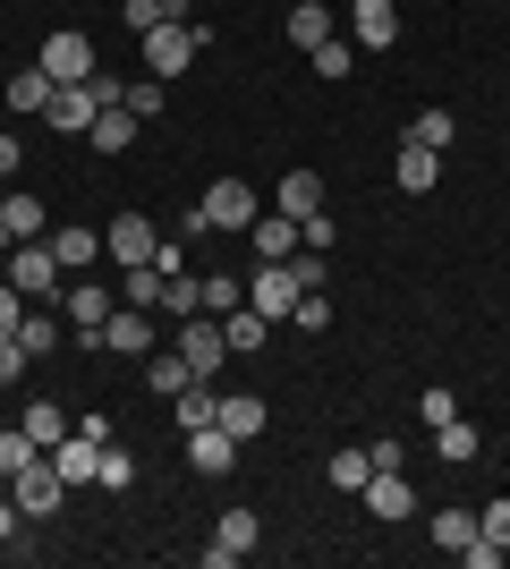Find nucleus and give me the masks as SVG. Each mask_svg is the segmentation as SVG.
Returning a JSON list of instances; mask_svg holds the SVG:
<instances>
[{"mask_svg":"<svg viewBox=\"0 0 510 569\" xmlns=\"http://www.w3.org/2000/svg\"><path fill=\"white\" fill-rule=\"evenodd\" d=\"M426 527H434V545H442V552H468V545H477V510H468V501H451V510H434V519H426Z\"/></svg>","mask_w":510,"mask_h":569,"instance_id":"a878e982","label":"nucleus"},{"mask_svg":"<svg viewBox=\"0 0 510 569\" xmlns=\"http://www.w3.org/2000/svg\"><path fill=\"white\" fill-rule=\"evenodd\" d=\"M18 162H26V144H18V137H0V179H18Z\"/></svg>","mask_w":510,"mask_h":569,"instance_id":"3c124183","label":"nucleus"},{"mask_svg":"<svg viewBox=\"0 0 510 569\" xmlns=\"http://www.w3.org/2000/svg\"><path fill=\"white\" fill-rule=\"evenodd\" d=\"M298 323H307V332H323V323H332V298H323V289H307V298H298Z\"/></svg>","mask_w":510,"mask_h":569,"instance_id":"49530a36","label":"nucleus"},{"mask_svg":"<svg viewBox=\"0 0 510 569\" xmlns=\"http://www.w3.org/2000/svg\"><path fill=\"white\" fill-rule=\"evenodd\" d=\"M332 213H316V221H298V247H307V256H332Z\"/></svg>","mask_w":510,"mask_h":569,"instance_id":"79ce46f5","label":"nucleus"},{"mask_svg":"<svg viewBox=\"0 0 510 569\" xmlns=\"http://www.w3.org/2000/svg\"><path fill=\"white\" fill-rule=\"evenodd\" d=\"M51 468L69 476V485H94V468H102V442H86V433H69V442L51 451Z\"/></svg>","mask_w":510,"mask_h":569,"instance_id":"393cba45","label":"nucleus"},{"mask_svg":"<svg viewBox=\"0 0 510 569\" xmlns=\"http://www.w3.org/2000/svg\"><path fill=\"white\" fill-rule=\"evenodd\" d=\"M0 493H9V476H0Z\"/></svg>","mask_w":510,"mask_h":569,"instance_id":"864d4df0","label":"nucleus"},{"mask_svg":"<svg viewBox=\"0 0 510 569\" xmlns=\"http://www.w3.org/2000/svg\"><path fill=\"white\" fill-rule=\"evenodd\" d=\"M120 298H128V307H162V272H153V263L120 272Z\"/></svg>","mask_w":510,"mask_h":569,"instance_id":"e433bc0d","label":"nucleus"},{"mask_svg":"<svg viewBox=\"0 0 510 569\" xmlns=\"http://www.w3.org/2000/svg\"><path fill=\"white\" fill-rule=\"evenodd\" d=\"M221 340H230V357H256L272 340V315H256V307H230L221 315Z\"/></svg>","mask_w":510,"mask_h":569,"instance_id":"6ab92c4d","label":"nucleus"},{"mask_svg":"<svg viewBox=\"0 0 510 569\" xmlns=\"http://www.w3.org/2000/svg\"><path fill=\"white\" fill-rule=\"evenodd\" d=\"M94 485H102V493H128V485H137V451H128V442H102Z\"/></svg>","mask_w":510,"mask_h":569,"instance_id":"2f4dec72","label":"nucleus"},{"mask_svg":"<svg viewBox=\"0 0 510 569\" xmlns=\"http://www.w3.org/2000/svg\"><path fill=\"white\" fill-rule=\"evenodd\" d=\"M213 408H221V391H213V375H196V382H188V391H179V426H188V433H196V426H213Z\"/></svg>","mask_w":510,"mask_h":569,"instance_id":"c756f323","label":"nucleus"},{"mask_svg":"<svg viewBox=\"0 0 510 569\" xmlns=\"http://www.w3.org/2000/svg\"><path fill=\"white\" fill-rule=\"evenodd\" d=\"M366 476H374V459H366V451H332L323 485H340V493H366Z\"/></svg>","mask_w":510,"mask_h":569,"instance_id":"72a5a7b5","label":"nucleus"},{"mask_svg":"<svg viewBox=\"0 0 510 569\" xmlns=\"http://www.w3.org/2000/svg\"><path fill=\"white\" fill-rule=\"evenodd\" d=\"M213 426L230 433V442H256V433H264V400H256V391H221Z\"/></svg>","mask_w":510,"mask_h":569,"instance_id":"2eb2a0df","label":"nucleus"},{"mask_svg":"<svg viewBox=\"0 0 510 569\" xmlns=\"http://www.w3.org/2000/svg\"><path fill=\"white\" fill-rule=\"evenodd\" d=\"M128 111H137V119L162 111V77H137V86H128Z\"/></svg>","mask_w":510,"mask_h":569,"instance_id":"a18cd8bd","label":"nucleus"},{"mask_svg":"<svg viewBox=\"0 0 510 569\" xmlns=\"http://www.w3.org/2000/svg\"><path fill=\"white\" fill-rule=\"evenodd\" d=\"M153 238H162V230H153L146 213H120L111 230H102V256L120 263V272H137V263H153Z\"/></svg>","mask_w":510,"mask_h":569,"instance_id":"6e6552de","label":"nucleus"},{"mask_svg":"<svg viewBox=\"0 0 510 569\" xmlns=\"http://www.w3.org/2000/svg\"><path fill=\"white\" fill-rule=\"evenodd\" d=\"M272 213H290V221H316V213H323V179H316V170H290V179L272 188Z\"/></svg>","mask_w":510,"mask_h":569,"instance_id":"dca6fc26","label":"nucleus"},{"mask_svg":"<svg viewBox=\"0 0 510 569\" xmlns=\"http://www.w3.org/2000/svg\"><path fill=\"white\" fill-rule=\"evenodd\" d=\"M18 349H26V357H51V349H60V323H51V307H26Z\"/></svg>","mask_w":510,"mask_h":569,"instance_id":"473e14b6","label":"nucleus"},{"mask_svg":"<svg viewBox=\"0 0 510 569\" xmlns=\"http://www.w3.org/2000/svg\"><path fill=\"white\" fill-rule=\"evenodd\" d=\"M391 179H400L409 196H426V188L442 179V153H434V144H400V162H391Z\"/></svg>","mask_w":510,"mask_h":569,"instance_id":"aec40b11","label":"nucleus"},{"mask_svg":"<svg viewBox=\"0 0 510 569\" xmlns=\"http://www.w3.org/2000/svg\"><path fill=\"white\" fill-rule=\"evenodd\" d=\"M0 221H9L18 238H43V196H9V204H0Z\"/></svg>","mask_w":510,"mask_h":569,"instance_id":"c9c22d12","label":"nucleus"},{"mask_svg":"<svg viewBox=\"0 0 510 569\" xmlns=\"http://www.w3.org/2000/svg\"><path fill=\"white\" fill-rule=\"evenodd\" d=\"M434 451H442V459H451V468H468V459L486 451V433L468 426V417H451V426H434Z\"/></svg>","mask_w":510,"mask_h":569,"instance_id":"c85d7f7f","label":"nucleus"},{"mask_svg":"<svg viewBox=\"0 0 510 569\" xmlns=\"http://www.w3.org/2000/svg\"><path fill=\"white\" fill-rule=\"evenodd\" d=\"M94 86H51V128H60V137H86V128H94Z\"/></svg>","mask_w":510,"mask_h":569,"instance_id":"4468645a","label":"nucleus"},{"mask_svg":"<svg viewBox=\"0 0 510 569\" xmlns=\"http://www.w3.org/2000/svg\"><path fill=\"white\" fill-rule=\"evenodd\" d=\"M26 307H34V298H26L18 281H0V340H18V323H26Z\"/></svg>","mask_w":510,"mask_h":569,"instance_id":"a19ab883","label":"nucleus"},{"mask_svg":"<svg viewBox=\"0 0 510 569\" xmlns=\"http://www.w3.org/2000/svg\"><path fill=\"white\" fill-rule=\"evenodd\" d=\"M146 382H153V391H162V400H179V391H188V382H196V366H188V357H179V349H153V357H146Z\"/></svg>","mask_w":510,"mask_h":569,"instance_id":"bb28decb","label":"nucleus"},{"mask_svg":"<svg viewBox=\"0 0 510 569\" xmlns=\"http://www.w3.org/2000/svg\"><path fill=\"white\" fill-rule=\"evenodd\" d=\"M204 43H213V26L170 18V26H153V34H146V69H153V77H179V69H188V60H196Z\"/></svg>","mask_w":510,"mask_h":569,"instance_id":"f03ea898","label":"nucleus"},{"mask_svg":"<svg viewBox=\"0 0 510 569\" xmlns=\"http://www.w3.org/2000/svg\"><path fill=\"white\" fill-rule=\"evenodd\" d=\"M230 307H247V281H230V272H213V281H204V315H230Z\"/></svg>","mask_w":510,"mask_h":569,"instance_id":"ea45409f","label":"nucleus"},{"mask_svg":"<svg viewBox=\"0 0 510 569\" xmlns=\"http://www.w3.org/2000/svg\"><path fill=\"white\" fill-rule=\"evenodd\" d=\"M170 349L188 357L196 375H221V357H230V340H221V315H204V307L179 315V340H170Z\"/></svg>","mask_w":510,"mask_h":569,"instance_id":"20e7f679","label":"nucleus"},{"mask_svg":"<svg viewBox=\"0 0 510 569\" xmlns=\"http://www.w3.org/2000/svg\"><path fill=\"white\" fill-rule=\"evenodd\" d=\"M18 426L34 433L43 451H60V442H69V433H77V417H69V408H51V400H34V408H26V417H18Z\"/></svg>","mask_w":510,"mask_h":569,"instance_id":"b1692460","label":"nucleus"},{"mask_svg":"<svg viewBox=\"0 0 510 569\" xmlns=\"http://www.w3.org/2000/svg\"><path fill=\"white\" fill-rule=\"evenodd\" d=\"M477 536H493V545L510 552V501H486V510H477Z\"/></svg>","mask_w":510,"mask_h":569,"instance_id":"37998d69","label":"nucleus"},{"mask_svg":"<svg viewBox=\"0 0 510 569\" xmlns=\"http://www.w3.org/2000/svg\"><path fill=\"white\" fill-rule=\"evenodd\" d=\"M366 510H374V519H391V527L417 519V485H409L400 468H374V476H366Z\"/></svg>","mask_w":510,"mask_h":569,"instance_id":"9b49d317","label":"nucleus"},{"mask_svg":"<svg viewBox=\"0 0 510 569\" xmlns=\"http://www.w3.org/2000/svg\"><path fill=\"white\" fill-rule=\"evenodd\" d=\"M349 43L358 51H391L400 43V9H391V0H349Z\"/></svg>","mask_w":510,"mask_h":569,"instance_id":"1a4fd4ad","label":"nucleus"},{"mask_svg":"<svg viewBox=\"0 0 510 569\" xmlns=\"http://www.w3.org/2000/svg\"><path fill=\"white\" fill-rule=\"evenodd\" d=\"M451 137H460V119H451V111H417L409 119V144H434V153H442Z\"/></svg>","mask_w":510,"mask_h":569,"instance_id":"f704fd0d","label":"nucleus"},{"mask_svg":"<svg viewBox=\"0 0 510 569\" xmlns=\"http://www.w3.org/2000/svg\"><path fill=\"white\" fill-rule=\"evenodd\" d=\"M256 213H264V204H256L247 179H213V188H204V221H213V230H256Z\"/></svg>","mask_w":510,"mask_h":569,"instance_id":"0eeeda50","label":"nucleus"},{"mask_svg":"<svg viewBox=\"0 0 510 569\" xmlns=\"http://www.w3.org/2000/svg\"><path fill=\"white\" fill-rule=\"evenodd\" d=\"M60 315H69L86 340H102V323H111V289H102V281H77L69 298H60Z\"/></svg>","mask_w":510,"mask_h":569,"instance_id":"f8f14e48","label":"nucleus"},{"mask_svg":"<svg viewBox=\"0 0 510 569\" xmlns=\"http://www.w3.org/2000/svg\"><path fill=\"white\" fill-rule=\"evenodd\" d=\"M102 349H120V357H153V323H146V307H111V323H102Z\"/></svg>","mask_w":510,"mask_h":569,"instance_id":"ddd939ff","label":"nucleus"},{"mask_svg":"<svg viewBox=\"0 0 510 569\" xmlns=\"http://www.w3.org/2000/svg\"><path fill=\"white\" fill-rule=\"evenodd\" d=\"M0 281H18L34 307H51V298H60V256H51V238H18L9 263H0Z\"/></svg>","mask_w":510,"mask_h":569,"instance_id":"f257e3e1","label":"nucleus"},{"mask_svg":"<svg viewBox=\"0 0 510 569\" xmlns=\"http://www.w3.org/2000/svg\"><path fill=\"white\" fill-rule=\"evenodd\" d=\"M307 60H316L323 77H358V43H340V34H332V43H316Z\"/></svg>","mask_w":510,"mask_h":569,"instance_id":"58836bf2","label":"nucleus"},{"mask_svg":"<svg viewBox=\"0 0 510 569\" xmlns=\"http://www.w3.org/2000/svg\"><path fill=\"white\" fill-rule=\"evenodd\" d=\"M298 298H307V281H298L290 263H264V272L247 281V307H256V315H272V323H281V315H298Z\"/></svg>","mask_w":510,"mask_h":569,"instance_id":"423d86ee","label":"nucleus"},{"mask_svg":"<svg viewBox=\"0 0 510 569\" xmlns=\"http://www.w3.org/2000/svg\"><path fill=\"white\" fill-rule=\"evenodd\" d=\"M18 527H26V510H18V501H9V493H0V545H9Z\"/></svg>","mask_w":510,"mask_h":569,"instance_id":"8fccbe9b","label":"nucleus"},{"mask_svg":"<svg viewBox=\"0 0 510 569\" xmlns=\"http://www.w3.org/2000/svg\"><path fill=\"white\" fill-rule=\"evenodd\" d=\"M43 77H51V86H86V77H94V34L60 26V34L43 43Z\"/></svg>","mask_w":510,"mask_h":569,"instance_id":"39448f33","label":"nucleus"},{"mask_svg":"<svg viewBox=\"0 0 510 569\" xmlns=\"http://www.w3.org/2000/svg\"><path fill=\"white\" fill-rule=\"evenodd\" d=\"M417 417H426V426H451V417H460V400H451V391H442V382H434V391L417 400Z\"/></svg>","mask_w":510,"mask_h":569,"instance_id":"c03bdc74","label":"nucleus"},{"mask_svg":"<svg viewBox=\"0 0 510 569\" xmlns=\"http://www.w3.org/2000/svg\"><path fill=\"white\" fill-rule=\"evenodd\" d=\"M9 501H18L26 519H60V501H69V476L51 468V451L34 459V468H18V476H9Z\"/></svg>","mask_w":510,"mask_h":569,"instance_id":"7ed1b4c3","label":"nucleus"},{"mask_svg":"<svg viewBox=\"0 0 510 569\" xmlns=\"http://www.w3.org/2000/svg\"><path fill=\"white\" fill-rule=\"evenodd\" d=\"M256 256H264V263H290L298 256V221L290 213H256Z\"/></svg>","mask_w":510,"mask_h":569,"instance_id":"4be33fe9","label":"nucleus"},{"mask_svg":"<svg viewBox=\"0 0 510 569\" xmlns=\"http://www.w3.org/2000/svg\"><path fill=\"white\" fill-rule=\"evenodd\" d=\"M170 18H188V0H120V26H137V34H153Z\"/></svg>","mask_w":510,"mask_h":569,"instance_id":"7c9ffc66","label":"nucleus"},{"mask_svg":"<svg viewBox=\"0 0 510 569\" xmlns=\"http://www.w3.org/2000/svg\"><path fill=\"white\" fill-rule=\"evenodd\" d=\"M0 102H9V111H51V77L43 69H18L9 86H0Z\"/></svg>","mask_w":510,"mask_h":569,"instance_id":"cd10ccee","label":"nucleus"},{"mask_svg":"<svg viewBox=\"0 0 510 569\" xmlns=\"http://www.w3.org/2000/svg\"><path fill=\"white\" fill-rule=\"evenodd\" d=\"M9 247H18V230H9V221H0V263H9Z\"/></svg>","mask_w":510,"mask_h":569,"instance_id":"603ef678","label":"nucleus"},{"mask_svg":"<svg viewBox=\"0 0 510 569\" xmlns=\"http://www.w3.org/2000/svg\"><path fill=\"white\" fill-rule=\"evenodd\" d=\"M256 510H221V527H213V545H204V569H230V561H247L256 552Z\"/></svg>","mask_w":510,"mask_h":569,"instance_id":"9d476101","label":"nucleus"},{"mask_svg":"<svg viewBox=\"0 0 510 569\" xmlns=\"http://www.w3.org/2000/svg\"><path fill=\"white\" fill-rule=\"evenodd\" d=\"M34 459H43V442H34V433H0V476H18V468H34Z\"/></svg>","mask_w":510,"mask_h":569,"instance_id":"4c0bfd02","label":"nucleus"},{"mask_svg":"<svg viewBox=\"0 0 510 569\" xmlns=\"http://www.w3.org/2000/svg\"><path fill=\"white\" fill-rule=\"evenodd\" d=\"M26 375V349H18V340H0V382H18Z\"/></svg>","mask_w":510,"mask_h":569,"instance_id":"09e8293b","label":"nucleus"},{"mask_svg":"<svg viewBox=\"0 0 510 569\" xmlns=\"http://www.w3.org/2000/svg\"><path fill=\"white\" fill-rule=\"evenodd\" d=\"M51 256H60V272H86V263L102 256V230H86V221H60V230H51Z\"/></svg>","mask_w":510,"mask_h":569,"instance_id":"a211bd4d","label":"nucleus"},{"mask_svg":"<svg viewBox=\"0 0 510 569\" xmlns=\"http://www.w3.org/2000/svg\"><path fill=\"white\" fill-rule=\"evenodd\" d=\"M230 459H239V442H230L221 426H196L188 433V468L196 476H230Z\"/></svg>","mask_w":510,"mask_h":569,"instance_id":"f3484780","label":"nucleus"},{"mask_svg":"<svg viewBox=\"0 0 510 569\" xmlns=\"http://www.w3.org/2000/svg\"><path fill=\"white\" fill-rule=\"evenodd\" d=\"M460 561H468V569H502V545H493V536H477V545H468Z\"/></svg>","mask_w":510,"mask_h":569,"instance_id":"de8ad7c7","label":"nucleus"},{"mask_svg":"<svg viewBox=\"0 0 510 569\" xmlns=\"http://www.w3.org/2000/svg\"><path fill=\"white\" fill-rule=\"evenodd\" d=\"M86 144H102V153H128V144H137V111H128V102H111V111H94V128H86Z\"/></svg>","mask_w":510,"mask_h":569,"instance_id":"412c9836","label":"nucleus"},{"mask_svg":"<svg viewBox=\"0 0 510 569\" xmlns=\"http://www.w3.org/2000/svg\"><path fill=\"white\" fill-rule=\"evenodd\" d=\"M290 43H298V51L332 43V0H298V9H290Z\"/></svg>","mask_w":510,"mask_h":569,"instance_id":"5701e85b","label":"nucleus"}]
</instances>
